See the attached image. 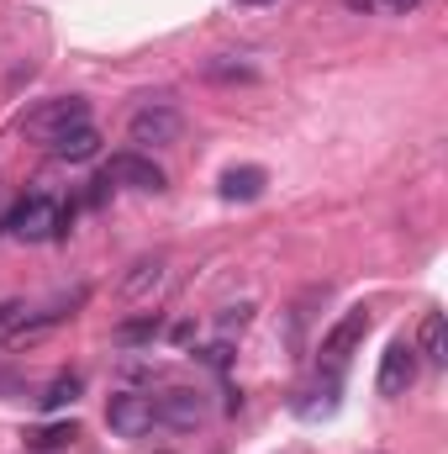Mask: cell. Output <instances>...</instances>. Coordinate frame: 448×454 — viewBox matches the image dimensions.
<instances>
[{"mask_svg": "<svg viewBox=\"0 0 448 454\" xmlns=\"http://www.w3.org/2000/svg\"><path fill=\"white\" fill-rule=\"evenodd\" d=\"M5 232L21 238V243H48V238H64L69 232V212L53 196H21L5 212Z\"/></svg>", "mask_w": 448, "mask_h": 454, "instance_id": "obj_1", "label": "cell"}, {"mask_svg": "<svg viewBox=\"0 0 448 454\" xmlns=\"http://www.w3.org/2000/svg\"><path fill=\"white\" fill-rule=\"evenodd\" d=\"M185 137V116L174 112L169 101H148L127 116V143L137 153H153V148H174Z\"/></svg>", "mask_w": 448, "mask_h": 454, "instance_id": "obj_2", "label": "cell"}, {"mask_svg": "<svg viewBox=\"0 0 448 454\" xmlns=\"http://www.w3.org/2000/svg\"><path fill=\"white\" fill-rule=\"evenodd\" d=\"M364 333H369V312H364V307L343 312L333 328L322 333V370H328V386H337V375L348 370V359H353V348L364 343Z\"/></svg>", "mask_w": 448, "mask_h": 454, "instance_id": "obj_3", "label": "cell"}, {"mask_svg": "<svg viewBox=\"0 0 448 454\" xmlns=\"http://www.w3.org/2000/svg\"><path fill=\"white\" fill-rule=\"evenodd\" d=\"M153 418H158L164 428L190 434V428H201V423L212 418V396H206L201 386H169L164 396H153Z\"/></svg>", "mask_w": 448, "mask_h": 454, "instance_id": "obj_4", "label": "cell"}, {"mask_svg": "<svg viewBox=\"0 0 448 454\" xmlns=\"http://www.w3.org/2000/svg\"><path fill=\"white\" fill-rule=\"evenodd\" d=\"M417 370H422V354H417V343L390 339V343H385V354H380L375 391H380V396H406V391L417 386Z\"/></svg>", "mask_w": 448, "mask_h": 454, "instance_id": "obj_5", "label": "cell"}, {"mask_svg": "<svg viewBox=\"0 0 448 454\" xmlns=\"http://www.w3.org/2000/svg\"><path fill=\"white\" fill-rule=\"evenodd\" d=\"M80 121H90V101H80V96H58V101H42L37 112H27V137L53 143V137H64V132L80 127Z\"/></svg>", "mask_w": 448, "mask_h": 454, "instance_id": "obj_6", "label": "cell"}, {"mask_svg": "<svg viewBox=\"0 0 448 454\" xmlns=\"http://www.w3.org/2000/svg\"><path fill=\"white\" fill-rule=\"evenodd\" d=\"M153 396H143V391H116L112 402H106V428H112L116 439H143V434H153Z\"/></svg>", "mask_w": 448, "mask_h": 454, "instance_id": "obj_7", "label": "cell"}, {"mask_svg": "<svg viewBox=\"0 0 448 454\" xmlns=\"http://www.w3.org/2000/svg\"><path fill=\"white\" fill-rule=\"evenodd\" d=\"M106 180L116 185H127V191H164V169L148 159V153H137V148H127V153H116L112 164H106Z\"/></svg>", "mask_w": 448, "mask_h": 454, "instance_id": "obj_8", "label": "cell"}, {"mask_svg": "<svg viewBox=\"0 0 448 454\" xmlns=\"http://www.w3.org/2000/svg\"><path fill=\"white\" fill-rule=\"evenodd\" d=\"M48 148H53V159H64V164H85V159L101 153V132H96L90 121H80V127H69L64 137H53Z\"/></svg>", "mask_w": 448, "mask_h": 454, "instance_id": "obj_9", "label": "cell"}, {"mask_svg": "<svg viewBox=\"0 0 448 454\" xmlns=\"http://www.w3.org/2000/svg\"><path fill=\"white\" fill-rule=\"evenodd\" d=\"M217 185H222V201H259L264 185H269V175L259 164H232V169H222Z\"/></svg>", "mask_w": 448, "mask_h": 454, "instance_id": "obj_10", "label": "cell"}, {"mask_svg": "<svg viewBox=\"0 0 448 454\" xmlns=\"http://www.w3.org/2000/svg\"><path fill=\"white\" fill-rule=\"evenodd\" d=\"M74 439H80V423H48V428H32V434H27V450L53 454V450H69Z\"/></svg>", "mask_w": 448, "mask_h": 454, "instance_id": "obj_11", "label": "cell"}, {"mask_svg": "<svg viewBox=\"0 0 448 454\" xmlns=\"http://www.w3.org/2000/svg\"><path fill=\"white\" fill-rule=\"evenodd\" d=\"M158 280H164V254L137 259V264H132V275H127V286H121V296H127V301H137V296H148Z\"/></svg>", "mask_w": 448, "mask_h": 454, "instance_id": "obj_12", "label": "cell"}, {"mask_svg": "<svg viewBox=\"0 0 448 454\" xmlns=\"http://www.w3.org/2000/svg\"><path fill=\"white\" fill-rule=\"evenodd\" d=\"M417 343H422V348H417V354H422V359H433V364H444V359H448V333H444V312H428V317H422V333H417Z\"/></svg>", "mask_w": 448, "mask_h": 454, "instance_id": "obj_13", "label": "cell"}, {"mask_svg": "<svg viewBox=\"0 0 448 454\" xmlns=\"http://www.w3.org/2000/svg\"><path fill=\"white\" fill-rule=\"evenodd\" d=\"M80 386H85L80 375H58V380H48V386H42L37 407H42V412H58V407H69V402L80 396Z\"/></svg>", "mask_w": 448, "mask_h": 454, "instance_id": "obj_14", "label": "cell"}, {"mask_svg": "<svg viewBox=\"0 0 448 454\" xmlns=\"http://www.w3.org/2000/svg\"><path fill=\"white\" fill-rule=\"evenodd\" d=\"M206 80H217V85H253L259 69L253 64H232V59H206Z\"/></svg>", "mask_w": 448, "mask_h": 454, "instance_id": "obj_15", "label": "cell"}, {"mask_svg": "<svg viewBox=\"0 0 448 454\" xmlns=\"http://www.w3.org/2000/svg\"><path fill=\"white\" fill-rule=\"evenodd\" d=\"M148 333H158V317H143V323H127L121 328V339H148Z\"/></svg>", "mask_w": 448, "mask_h": 454, "instance_id": "obj_16", "label": "cell"}, {"mask_svg": "<svg viewBox=\"0 0 448 454\" xmlns=\"http://www.w3.org/2000/svg\"><path fill=\"white\" fill-rule=\"evenodd\" d=\"M21 391H27V386H21V380L5 370V359H0V396H21Z\"/></svg>", "mask_w": 448, "mask_h": 454, "instance_id": "obj_17", "label": "cell"}, {"mask_svg": "<svg viewBox=\"0 0 448 454\" xmlns=\"http://www.w3.org/2000/svg\"><path fill=\"white\" fill-rule=\"evenodd\" d=\"M16 317H21V307H16V301H0V328H11Z\"/></svg>", "mask_w": 448, "mask_h": 454, "instance_id": "obj_18", "label": "cell"}, {"mask_svg": "<svg viewBox=\"0 0 448 454\" xmlns=\"http://www.w3.org/2000/svg\"><path fill=\"white\" fill-rule=\"evenodd\" d=\"M380 5H385V11H396V16H406V11H417L422 0H380Z\"/></svg>", "mask_w": 448, "mask_h": 454, "instance_id": "obj_19", "label": "cell"}, {"mask_svg": "<svg viewBox=\"0 0 448 454\" xmlns=\"http://www.w3.org/2000/svg\"><path fill=\"white\" fill-rule=\"evenodd\" d=\"M232 323L243 328V323H248V307H232V312H227V317H222V328H232Z\"/></svg>", "mask_w": 448, "mask_h": 454, "instance_id": "obj_20", "label": "cell"}, {"mask_svg": "<svg viewBox=\"0 0 448 454\" xmlns=\"http://www.w3.org/2000/svg\"><path fill=\"white\" fill-rule=\"evenodd\" d=\"M206 364H217V370H227V348L217 343V348H206Z\"/></svg>", "mask_w": 448, "mask_h": 454, "instance_id": "obj_21", "label": "cell"}, {"mask_svg": "<svg viewBox=\"0 0 448 454\" xmlns=\"http://www.w3.org/2000/svg\"><path fill=\"white\" fill-rule=\"evenodd\" d=\"M348 11H375V0H343Z\"/></svg>", "mask_w": 448, "mask_h": 454, "instance_id": "obj_22", "label": "cell"}, {"mask_svg": "<svg viewBox=\"0 0 448 454\" xmlns=\"http://www.w3.org/2000/svg\"><path fill=\"white\" fill-rule=\"evenodd\" d=\"M237 5H274V0H237Z\"/></svg>", "mask_w": 448, "mask_h": 454, "instance_id": "obj_23", "label": "cell"}]
</instances>
